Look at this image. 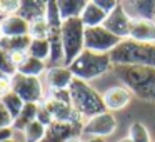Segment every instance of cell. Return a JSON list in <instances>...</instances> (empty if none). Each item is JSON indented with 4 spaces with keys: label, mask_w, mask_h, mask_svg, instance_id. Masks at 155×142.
Here are the masks:
<instances>
[{
    "label": "cell",
    "mask_w": 155,
    "mask_h": 142,
    "mask_svg": "<svg viewBox=\"0 0 155 142\" xmlns=\"http://www.w3.org/2000/svg\"><path fill=\"white\" fill-rule=\"evenodd\" d=\"M44 72H45V62L38 60V59H34L30 55L17 67V74L27 75V77H38Z\"/></svg>",
    "instance_id": "obj_23"
},
{
    "label": "cell",
    "mask_w": 155,
    "mask_h": 142,
    "mask_svg": "<svg viewBox=\"0 0 155 142\" xmlns=\"http://www.w3.org/2000/svg\"><path fill=\"white\" fill-rule=\"evenodd\" d=\"M105 19H107V14L95 4V0H88L87 7L84 8V12L80 15V20L84 22L85 29L100 27V25H104Z\"/></svg>",
    "instance_id": "obj_17"
},
{
    "label": "cell",
    "mask_w": 155,
    "mask_h": 142,
    "mask_svg": "<svg viewBox=\"0 0 155 142\" xmlns=\"http://www.w3.org/2000/svg\"><path fill=\"white\" fill-rule=\"evenodd\" d=\"M45 20L48 24V29H60L64 20L60 17V10H58L57 2L50 0L47 2V12H45Z\"/></svg>",
    "instance_id": "obj_26"
},
{
    "label": "cell",
    "mask_w": 155,
    "mask_h": 142,
    "mask_svg": "<svg viewBox=\"0 0 155 142\" xmlns=\"http://www.w3.org/2000/svg\"><path fill=\"white\" fill-rule=\"evenodd\" d=\"M45 12H47V2H42V0H24L20 4L17 15L22 17L24 20H27L28 24H32V22L45 19Z\"/></svg>",
    "instance_id": "obj_15"
},
{
    "label": "cell",
    "mask_w": 155,
    "mask_h": 142,
    "mask_svg": "<svg viewBox=\"0 0 155 142\" xmlns=\"http://www.w3.org/2000/svg\"><path fill=\"white\" fill-rule=\"evenodd\" d=\"M88 0H58V10H60L62 20H68V19H80L84 8L87 7Z\"/></svg>",
    "instance_id": "obj_18"
},
{
    "label": "cell",
    "mask_w": 155,
    "mask_h": 142,
    "mask_svg": "<svg viewBox=\"0 0 155 142\" xmlns=\"http://www.w3.org/2000/svg\"><path fill=\"white\" fill-rule=\"evenodd\" d=\"M0 27H2L4 37H24V35H28V30H30V24L18 15H10V17L2 19Z\"/></svg>",
    "instance_id": "obj_16"
},
{
    "label": "cell",
    "mask_w": 155,
    "mask_h": 142,
    "mask_svg": "<svg viewBox=\"0 0 155 142\" xmlns=\"http://www.w3.org/2000/svg\"><path fill=\"white\" fill-rule=\"evenodd\" d=\"M117 129V119L114 117L112 112H104L95 117L85 120L84 129H82V135L87 137H107V135L114 134Z\"/></svg>",
    "instance_id": "obj_8"
},
{
    "label": "cell",
    "mask_w": 155,
    "mask_h": 142,
    "mask_svg": "<svg viewBox=\"0 0 155 142\" xmlns=\"http://www.w3.org/2000/svg\"><path fill=\"white\" fill-rule=\"evenodd\" d=\"M37 112H38V104H25L22 112L18 114V117L14 120V125L12 127L15 130H22L24 132L32 122L37 120Z\"/></svg>",
    "instance_id": "obj_22"
},
{
    "label": "cell",
    "mask_w": 155,
    "mask_h": 142,
    "mask_svg": "<svg viewBox=\"0 0 155 142\" xmlns=\"http://www.w3.org/2000/svg\"><path fill=\"white\" fill-rule=\"evenodd\" d=\"M125 7H134L135 15L132 19H145L155 22V0H138V2H124Z\"/></svg>",
    "instance_id": "obj_21"
},
{
    "label": "cell",
    "mask_w": 155,
    "mask_h": 142,
    "mask_svg": "<svg viewBox=\"0 0 155 142\" xmlns=\"http://www.w3.org/2000/svg\"><path fill=\"white\" fill-rule=\"evenodd\" d=\"M82 124H65V122H52L45 130V137L42 142H67L72 137L82 135Z\"/></svg>",
    "instance_id": "obj_10"
},
{
    "label": "cell",
    "mask_w": 155,
    "mask_h": 142,
    "mask_svg": "<svg viewBox=\"0 0 155 142\" xmlns=\"http://www.w3.org/2000/svg\"><path fill=\"white\" fill-rule=\"evenodd\" d=\"M48 99L57 102H64V104H72L70 99V90L68 89H50V95Z\"/></svg>",
    "instance_id": "obj_32"
},
{
    "label": "cell",
    "mask_w": 155,
    "mask_h": 142,
    "mask_svg": "<svg viewBox=\"0 0 155 142\" xmlns=\"http://www.w3.org/2000/svg\"><path fill=\"white\" fill-rule=\"evenodd\" d=\"M95 4H97L98 7H100L102 10L108 15L110 12L115 10V7L118 5V2H115V0H95Z\"/></svg>",
    "instance_id": "obj_36"
},
{
    "label": "cell",
    "mask_w": 155,
    "mask_h": 142,
    "mask_svg": "<svg viewBox=\"0 0 155 142\" xmlns=\"http://www.w3.org/2000/svg\"><path fill=\"white\" fill-rule=\"evenodd\" d=\"M130 24H132V17L128 15V12L125 10L124 4L118 2V5L115 7L114 12L107 15L104 22V27L107 29L108 32H112L114 35H117L118 39L125 40L130 35Z\"/></svg>",
    "instance_id": "obj_9"
},
{
    "label": "cell",
    "mask_w": 155,
    "mask_h": 142,
    "mask_svg": "<svg viewBox=\"0 0 155 142\" xmlns=\"http://www.w3.org/2000/svg\"><path fill=\"white\" fill-rule=\"evenodd\" d=\"M14 125V117L10 115V112L5 109V105L0 102V129L2 127H12Z\"/></svg>",
    "instance_id": "obj_34"
},
{
    "label": "cell",
    "mask_w": 155,
    "mask_h": 142,
    "mask_svg": "<svg viewBox=\"0 0 155 142\" xmlns=\"http://www.w3.org/2000/svg\"><path fill=\"white\" fill-rule=\"evenodd\" d=\"M45 79L50 89H68L74 80V74L65 65H54L45 72Z\"/></svg>",
    "instance_id": "obj_14"
},
{
    "label": "cell",
    "mask_w": 155,
    "mask_h": 142,
    "mask_svg": "<svg viewBox=\"0 0 155 142\" xmlns=\"http://www.w3.org/2000/svg\"><path fill=\"white\" fill-rule=\"evenodd\" d=\"M128 137L132 142H152L150 134H148L147 127L142 122H134L128 130Z\"/></svg>",
    "instance_id": "obj_28"
},
{
    "label": "cell",
    "mask_w": 155,
    "mask_h": 142,
    "mask_svg": "<svg viewBox=\"0 0 155 142\" xmlns=\"http://www.w3.org/2000/svg\"><path fill=\"white\" fill-rule=\"evenodd\" d=\"M37 120L40 122L42 125H45V127H48V125L54 122V117H52L50 110L47 109V105L42 102V104H38V112H37Z\"/></svg>",
    "instance_id": "obj_33"
},
{
    "label": "cell",
    "mask_w": 155,
    "mask_h": 142,
    "mask_svg": "<svg viewBox=\"0 0 155 142\" xmlns=\"http://www.w3.org/2000/svg\"><path fill=\"white\" fill-rule=\"evenodd\" d=\"M12 92H15L25 104H42L44 102V89H42V82L38 77L15 74L12 77Z\"/></svg>",
    "instance_id": "obj_7"
},
{
    "label": "cell",
    "mask_w": 155,
    "mask_h": 142,
    "mask_svg": "<svg viewBox=\"0 0 155 142\" xmlns=\"http://www.w3.org/2000/svg\"><path fill=\"white\" fill-rule=\"evenodd\" d=\"M110 59L114 67H117V65H145V67L155 69V45L125 39L110 52Z\"/></svg>",
    "instance_id": "obj_2"
},
{
    "label": "cell",
    "mask_w": 155,
    "mask_h": 142,
    "mask_svg": "<svg viewBox=\"0 0 155 142\" xmlns=\"http://www.w3.org/2000/svg\"><path fill=\"white\" fill-rule=\"evenodd\" d=\"M67 142H84V140H82V135H78V137H72L70 140H67Z\"/></svg>",
    "instance_id": "obj_39"
},
{
    "label": "cell",
    "mask_w": 155,
    "mask_h": 142,
    "mask_svg": "<svg viewBox=\"0 0 155 142\" xmlns=\"http://www.w3.org/2000/svg\"><path fill=\"white\" fill-rule=\"evenodd\" d=\"M124 85L142 100H155V69L145 65H117L114 67Z\"/></svg>",
    "instance_id": "obj_1"
},
{
    "label": "cell",
    "mask_w": 155,
    "mask_h": 142,
    "mask_svg": "<svg viewBox=\"0 0 155 142\" xmlns=\"http://www.w3.org/2000/svg\"><path fill=\"white\" fill-rule=\"evenodd\" d=\"M84 142H107V140L102 139V137H87Z\"/></svg>",
    "instance_id": "obj_38"
},
{
    "label": "cell",
    "mask_w": 155,
    "mask_h": 142,
    "mask_svg": "<svg viewBox=\"0 0 155 142\" xmlns=\"http://www.w3.org/2000/svg\"><path fill=\"white\" fill-rule=\"evenodd\" d=\"M48 24L45 19L42 20H37V22H32L30 24V30H28V35L32 39H47L48 37Z\"/></svg>",
    "instance_id": "obj_30"
},
{
    "label": "cell",
    "mask_w": 155,
    "mask_h": 142,
    "mask_svg": "<svg viewBox=\"0 0 155 142\" xmlns=\"http://www.w3.org/2000/svg\"><path fill=\"white\" fill-rule=\"evenodd\" d=\"M0 102H2V104L5 105V109L10 112V115L14 117V120L18 117V114L22 112V109H24V105H25V102L22 100L15 92H8V94H5L4 97L0 99Z\"/></svg>",
    "instance_id": "obj_25"
},
{
    "label": "cell",
    "mask_w": 155,
    "mask_h": 142,
    "mask_svg": "<svg viewBox=\"0 0 155 142\" xmlns=\"http://www.w3.org/2000/svg\"><path fill=\"white\" fill-rule=\"evenodd\" d=\"M50 44V64L64 62V44H62V27L60 29H50L47 37Z\"/></svg>",
    "instance_id": "obj_19"
},
{
    "label": "cell",
    "mask_w": 155,
    "mask_h": 142,
    "mask_svg": "<svg viewBox=\"0 0 155 142\" xmlns=\"http://www.w3.org/2000/svg\"><path fill=\"white\" fill-rule=\"evenodd\" d=\"M68 90H70V99L74 109L87 120L98 114L108 112L104 104V97L94 87H90L88 82H84L80 79H74Z\"/></svg>",
    "instance_id": "obj_3"
},
{
    "label": "cell",
    "mask_w": 155,
    "mask_h": 142,
    "mask_svg": "<svg viewBox=\"0 0 155 142\" xmlns=\"http://www.w3.org/2000/svg\"><path fill=\"white\" fill-rule=\"evenodd\" d=\"M5 142H18V140H15V139H10V140H5Z\"/></svg>",
    "instance_id": "obj_41"
},
{
    "label": "cell",
    "mask_w": 155,
    "mask_h": 142,
    "mask_svg": "<svg viewBox=\"0 0 155 142\" xmlns=\"http://www.w3.org/2000/svg\"><path fill=\"white\" fill-rule=\"evenodd\" d=\"M120 42L122 39L108 32L104 25L85 29V50L97 52V54H110Z\"/></svg>",
    "instance_id": "obj_6"
},
{
    "label": "cell",
    "mask_w": 155,
    "mask_h": 142,
    "mask_svg": "<svg viewBox=\"0 0 155 142\" xmlns=\"http://www.w3.org/2000/svg\"><path fill=\"white\" fill-rule=\"evenodd\" d=\"M44 104L47 105V109L50 110L52 117H54L55 122H65V124H82L84 125V117L78 114L74 109L72 104H64V102H57L52 100V99H47L44 100Z\"/></svg>",
    "instance_id": "obj_11"
},
{
    "label": "cell",
    "mask_w": 155,
    "mask_h": 142,
    "mask_svg": "<svg viewBox=\"0 0 155 142\" xmlns=\"http://www.w3.org/2000/svg\"><path fill=\"white\" fill-rule=\"evenodd\" d=\"M0 74L8 75V77H14L17 74V65L14 64L10 54L2 49H0Z\"/></svg>",
    "instance_id": "obj_29"
},
{
    "label": "cell",
    "mask_w": 155,
    "mask_h": 142,
    "mask_svg": "<svg viewBox=\"0 0 155 142\" xmlns=\"http://www.w3.org/2000/svg\"><path fill=\"white\" fill-rule=\"evenodd\" d=\"M128 39H132L135 42L155 45V22L145 20V19H132Z\"/></svg>",
    "instance_id": "obj_12"
},
{
    "label": "cell",
    "mask_w": 155,
    "mask_h": 142,
    "mask_svg": "<svg viewBox=\"0 0 155 142\" xmlns=\"http://www.w3.org/2000/svg\"><path fill=\"white\" fill-rule=\"evenodd\" d=\"M14 127H2L0 129V142H5V140H10L12 135H14Z\"/></svg>",
    "instance_id": "obj_37"
},
{
    "label": "cell",
    "mask_w": 155,
    "mask_h": 142,
    "mask_svg": "<svg viewBox=\"0 0 155 142\" xmlns=\"http://www.w3.org/2000/svg\"><path fill=\"white\" fill-rule=\"evenodd\" d=\"M28 55L38 60H47L50 59V44L47 39H32L30 47H28Z\"/></svg>",
    "instance_id": "obj_24"
},
{
    "label": "cell",
    "mask_w": 155,
    "mask_h": 142,
    "mask_svg": "<svg viewBox=\"0 0 155 142\" xmlns=\"http://www.w3.org/2000/svg\"><path fill=\"white\" fill-rule=\"evenodd\" d=\"M0 37H2V27H0Z\"/></svg>",
    "instance_id": "obj_42"
},
{
    "label": "cell",
    "mask_w": 155,
    "mask_h": 142,
    "mask_svg": "<svg viewBox=\"0 0 155 142\" xmlns=\"http://www.w3.org/2000/svg\"><path fill=\"white\" fill-rule=\"evenodd\" d=\"M132 95L134 94L127 87H112L102 97H104V104L107 107V110L112 112V110H120L125 105H128L132 100Z\"/></svg>",
    "instance_id": "obj_13"
},
{
    "label": "cell",
    "mask_w": 155,
    "mask_h": 142,
    "mask_svg": "<svg viewBox=\"0 0 155 142\" xmlns=\"http://www.w3.org/2000/svg\"><path fill=\"white\" fill-rule=\"evenodd\" d=\"M8 92H12V77L0 74V99Z\"/></svg>",
    "instance_id": "obj_35"
},
{
    "label": "cell",
    "mask_w": 155,
    "mask_h": 142,
    "mask_svg": "<svg viewBox=\"0 0 155 142\" xmlns=\"http://www.w3.org/2000/svg\"><path fill=\"white\" fill-rule=\"evenodd\" d=\"M32 37L30 35H24V37H0V49L8 54L14 52H28Z\"/></svg>",
    "instance_id": "obj_20"
},
{
    "label": "cell",
    "mask_w": 155,
    "mask_h": 142,
    "mask_svg": "<svg viewBox=\"0 0 155 142\" xmlns=\"http://www.w3.org/2000/svg\"><path fill=\"white\" fill-rule=\"evenodd\" d=\"M64 65L68 67L85 50V25L80 19H68L62 24Z\"/></svg>",
    "instance_id": "obj_5"
},
{
    "label": "cell",
    "mask_w": 155,
    "mask_h": 142,
    "mask_svg": "<svg viewBox=\"0 0 155 142\" xmlns=\"http://www.w3.org/2000/svg\"><path fill=\"white\" fill-rule=\"evenodd\" d=\"M45 130H47V127L42 125L38 120L32 122V124L24 130L25 142H42L45 137Z\"/></svg>",
    "instance_id": "obj_27"
},
{
    "label": "cell",
    "mask_w": 155,
    "mask_h": 142,
    "mask_svg": "<svg viewBox=\"0 0 155 142\" xmlns=\"http://www.w3.org/2000/svg\"><path fill=\"white\" fill-rule=\"evenodd\" d=\"M70 72L75 79H80L84 82H88L92 79H97L100 75L107 74L114 69L110 54H97V52L84 50L70 65Z\"/></svg>",
    "instance_id": "obj_4"
},
{
    "label": "cell",
    "mask_w": 155,
    "mask_h": 142,
    "mask_svg": "<svg viewBox=\"0 0 155 142\" xmlns=\"http://www.w3.org/2000/svg\"><path fill=\"white\" fill-rule=\"evenodd\" d=\"M20 4V0H0V14L4 15V19L10 17V15H17Z\"/></svg>",
    "instance_id": "obj_31"
},
{
    "label": "cell",
    "mask_w": 155,
    "mask_h": 142,
    "mask_svg": "<svg viewBox=\"0 0 155 142\" xmlns=\"http://www.w3.org/2000/svg\"><path fill=\"white\" fill-rule=\"evenodd\" d=\"M118 142H132V140H130V137H124V139H120Z\"/></svg>",
    "instance_id": "obj_40"
}]
</instances>
